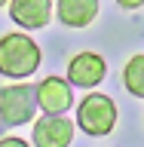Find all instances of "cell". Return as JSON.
<instances>
[{
  "label": "cell",
  "mask_w": 144,
  "mask_h": 147,
  "mask_svg": "<svg viewBox=\"0 0 144 147\" xmlns=\"http://www.w3.org/2000/svg\"><path fill=\"white\" fill-rule=\"evenodd\" d=\"M40 46L22 31L0 37V74L9 80H28L40 67Z\"/></svg>",
  "instance_id": "1"
},
{
  "label": "cell",
  "mask_w": 144,
  "mask_h": 147,
  "mask_svg": "<svg viewBox=\"0 0 144 147\" xmlns=\"http://www.w3.org/2000/svg\"><path fill=\"white\" fill-rule=\"evenodd\" d=\"M77 126L86 132V135H110L114 126H117V104L107 95H86L77 107Z\"/></svg>",
  "instance_id": "2"
},
{
  "label": "cell",
  "mask_w": 144,
  "mask_h": 147,
  "mask_svg": "<svg viewBox=\"0 0 144 147\" xmlns=\"http://www.w3.org/2000/svg\"><path fill=\"white\" fill-rule=\"evenodd\" d=\"M37 113V95L28 83L0 89V123L3 126H25Z\"/></svg>",
  "instance_id": "3"
},
{
  "label": "cell",
  "mask_w": 144,
  "mask_h": 147,
  "mask_svg": "<svg viewBox=\"0 0 144 147\" xmlns=\"http://www.w3.org/2000/svg\"><path fill=\"white\" fill-rule=\"evenodd\" d=\"M34 95H37V107L49 113V117H58L74 104V86L62 77H46L34 86Z\"/></svg>",
  "instance_id": "4"
},
{
  "label": "cell",
  "mask_w": 144,
  "mask_h": 147,
  "mask_svg": "<svg viewBox=\"0 0 144 147\" xmlns=\"http://www.w3.org/2000/svg\"><path fill=\"white\" fill-rule=\"evenodd\" d=\"M71 141H74V119H68L64 113H58V117L43 113V119H34L31 144H37V147H68Z\"/></svg>",
  "instance_id": "5"
},
{
  "label": "cell",
  "mask_w": 144,
  "mask_h": 147,
  "mask_svg": "<svg viewBox=\"0 0 144 147\" xmlns=\"http://www.w3.org/2000/svg\"><path fill=\"white\" fill-rule=\"evenodd\" d=\"M107 74V64L98 52H77L68 61V83L77 89H95Z\"/></svg>",
  "instance_id": "6"
},
{
  "label": "cell",
  "mask_w": 144,
  "mask_h": 147,
  "mask_svg": "<svg viewBox=\"0 0 144 147\" xmlns=\"http://www.w3.org/2000/svg\"><path fill=\"white\" fill-rule=\"evenodd\" d=\"M52 16V0H9V18L25 31L43 28Z\"/></svg>",
  "instance_id": "7"
},
{
  "label": "cell",
  "mask_w": 144,
  "mask_h": 147,
  "mask_svg": "<svg viewBox=\"0 0 144 147\" xmlns=\"http://www.w3.org/2000/svg\"><path fill=\"white\" fill-rule=\"evenodd\" d=\"M58 22L68 28H86L98 16V0H58L55 3Z\"/></svg>",
  "instance_id": "8"
},
{
  "label": "cell",
  "mask_w": 144,
  "mask_h": 147,
  "mask_svg": "<svg viewBox=\"0 0 144 147\" xmlns=\"http://www.w3.org/2000/svg\"><path fill=\"white\" fill-rule=\"evenodd\" d=\"M123 86H126L129 95L135 98H144V52L132 55L123 67Z\"/></svg>",
  "instance_id": "9"
},
{
  "label": "cell",
  "mask_w": 144,
  "mask_h": 147,
  "mask_svg": "<svg viewBox=\"0 0 144 147\" xmlns=\"http://www.w3.org/2000/svg\"><path fill=\"white\" fill-rule=\"evenodd\" d=\"M0 147H31L25 141V138H16V135H9V138H0Z\"/></svg>",
  "instance_id": "10"
},
{
  "label": "cell",
  "mask_w": 144,
  "mask_h": 147,
  "mask_svg": "<svg viewBox=\"0 0 144 147\" xmlns=\"http://www.w3.org/2000/svg\"><path fill=\"white\" fill-rule=\"evenodd\" d=\"M123 9H138V6H144V0H117Z\"/></svg>",
  "instance_id": "11"
},
{
  "label": "cell",
  "mask_w": 144,
  "mask_h": 147,
  "mask_svg": "<svg viewBox=\"0 0 144 147\" xmlns=\"http://www.w3.org/2000/svg\"><path fill=\"white\" fill-rule=\"evenodd\" d=\"M6 3H9V0H0V6H6Z\"/></svg>",
  "instance_id": "12"
}]
</instances>
